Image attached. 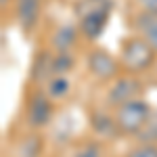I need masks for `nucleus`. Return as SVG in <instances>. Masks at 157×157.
<instances>
[{"mask_svg":"<svg viewBox=\"0 0 157 157\" xmlns=\"http://www.w3.org/2000/svg\"><path fill=\"white\" fill-rule=\"evenodd\" d=\"M136 92H138V82H136V80H132V78H124V80H117L115 84L111 86V90H109L107 103H109V105H115V107H120V105H124V103L132 101Z\"/></svg>","mask_w":157,"mask_h":157,"instance_id":"423d86ee","label":"nucleus"},{"mask_svg":"<svg viewBox=\"0 0 157 157\" xmlns=\"http://www.w3.org/2000/svg\"><path fill=\"white\" fill-rule=\"evenodd\" d=\"M90 124H92V130L97 134H101V136H105V138H113V136H117V132H121L120 126H117V120L107 115V113H103V111L92 113Z\"/></svg>","mask_w":157,"mask_h":157,"instance_id":"6e6552de","label":"nucleus"},{"mask_svg":"<svg viewBox=\"0 0 157 157\" xmlns=\"http://www.w3.org/2000/svg\"><path fill=\"white\" fill-rule=\"evenodd\" d=\"M136 27L143 34V38L157 52V15H153V13H140L138 19H136Z\"/></svg>","mask_w":157,"mask_h":157,"instance_id":"1a4fd4ad","label":"nucleus"},{"mask_svg":"<svg viewBox=\"0 0 157 157\" xmlns=\"http://www.w3.org/2000/svg\"><path fill=\"white\" fill-rule=\"evenodd\" d=\"M40 151H42V143L38 136H27L23 143H21V149H19V157H40Z\"/></svg>","mask_w":157,"mask_h":157,"instance_id":"f8f14e48","label":"nucleus"},{"mask_svg":"<svg viewBox=\"0 0 157 157\" xmlns=\"http://www.w3.org/2000/svg\"><path fill=\"white\" fill-rule=\"evenodd\" d=\"M75 42V27L73 25H63L52 36V46L57 52H67Z\"/></svg>","mask_w":157,"mask_h":157,"instance_id":"9d476101","label":"nucleus"},{"mask_svg":"<svg viewBox=\"0 0 157 157\" xmlns=\"http://www.w3.org/2000/svg\"><path fill=\"white\" fill-rule=\"evenodd\" d=\"M15 11H17L19 25L25 32H29L38 23V17H40V0H17Z\"/></svg>","mask_w":157,"mask_h":157,"instance_id":"0eeeda50","label":"nucleus"},{"mask_svg":"<svg viewBox=\"0 0 157 157\" xmlns=\"http://www.w3.org/2000/svg\"><path fill=\"white\" fill-rule=\"evenodd\" d=\"M52 115V105L44 94L36 92L32 101H29V107H27V121L34 126V128H42L50 121Z\"/></svg>","mask_w":157,"mask_h":157,"instance_id":"20e7f679","label":"nucleus"},{"mask_svg":"<svg viewBox=\"0 0 157 157\" xmlns=\"http://www.w3.org/2000/svg\"><path fill=\"white\" fill-rule=\"evenodd\" d=\"M151 115V109L147 105V101L143 98H132L128 103H124L117 107V113H115V120H117V126H120L121 132L126 134H138L140 128L147 124Z\"/></svg>","mask_w":157,"mask_h":157,"instance_id":"f257e3e1","label":"nucleus"},{"mask_svg":"<svg viewBox=\"0 0 157 157\" xmlns=\"http://www.w3.org/2000/svg\"><path fill=\"white\" fill-rule=\"evenodd\" d=\"M128 157H157V145H149V143H145L143 147L132 149V151L128 153Z\"/></svg>","mask_w":157,"mask_h":157,"instance_id":"2eb2a0df","label":"nucleus"},{"mask_svg":"<svg viewBox=\"0 0 157 157\" xmlns=\"http://www.w3.org/2000/svg\"><path fill=\"white\" fill-rule=\"evenodd\" d=\"M138 4L145 9V13H153V15H157V0H138Z\"/></svg>","mask_w":157,"mask_h":157,"instance_id":"f3484780","label":"nucleus"},{"mask_svg":"<svg viewBox=\"0 0 157 157\" xmlns=\"http://www.w3.org/2000/svg\"><path fill=\"white\" fill-rule=\"evenodd\" d=\"M155 59V50L145 38H130L124 42L121 48V63L130 71H143Z\"/></svg>","mask_w":157,"mask_h":157,"instance_id":"f03ea898","label":"nucleus"},{"mask_svg":"<svg viewBox=\"0 0 157 157\" xmlns=\"http://www.w3.org/2000/svg\"><path fill=\"white\" fill-rule=\"evenodd\" d=\"M88 67H90V71L94 73L97 78L101 80H111V78H115V73H117V63L115 59L107 55L105 50H94V52H90V57H88Z\"/></svg>","mask_w":157,"mask_h":157,"instance_id":"39448f33","label":"nucleus"},{"mask_svg":"<svg viewBox=\"0 0 157 157\" xmlns=\"http://www.w3.org/2000/svg\"><path fill=\"white\" fill-rule=\"evenodd\" d=\"M73 157H101V149L97 145H84Z\"/></svg>","mask_w":157,"mask_h":157,"instance_id":"dca6fc26","label":"nucleus"},{"mask_svg":"<svg viewBox=\"0 0 157 157\" xmlns=\"http://www.w3.org/2000/svg\"><path fill=\"white\" fill-rule=\"evenodd\" d=\"M6 2H9V0H0V4H2V6H6Z\"/></svg>","mask_w":157,"mask_h":157,"instance_id":"a211bd4d","label":"nucleus"},{"mask_svg":"<svg viewBox=\"0 0 157 157\" xmlns=\"http://www.w3.org/2000/svg\"><path fill=\"white\" fill-rule=\"evenodd\" d=\"M67 92H69V82L63 75H55L48 84V94L52 98H63Z\"/></svg>","mask_w":157,"mask_h":157,"instance_id":"4468645a","label":"nucleus"},{"mask_svg":"<svg viewBox=\"0 0 157 157\" xmlns=\"http://www.w3.org/2000/svg\"><path fill=\"white\" fill-rule=\"evenodd\" d=\"M109 13H111V2L109 0H94L92 9L82 15V25L80 27H82L86 38L94 40V38L101 36V32L107 25Z\"/></svg>","mask_w":157,"mask_h":157,"instance_id":"7ed1b4c3","label":"nucleus"},{"mask_svg":"<svg viewBox=\"0 0 157 157\" xmlns=\"http://www.w3.org/2000/svg\"><path fill=\"white\" fill-rule=\"evenodd\" d=\"M73 67V59L69 52H59L52 59V75H63Z\"/></svg>","mask_w":157,"mask_h":157,"instance_id":"ddd939ff","label":"nucleus"},{"mask_svg":"<svg viewBox=\"0 0 157 157\" xmlns=\"http://www.w3.org/2000/svg\"><path fill=\"white\" fill-rule=\"evenodd\" d=\"M143 143H149V145H155L157 140V113L155 115H149V120H147V124L140 128V132L136 134Z\"/></svg>","mask_w":157,"mask_h":157,"instance_id":"9b49d317","label":"nucleus"}]
</instances>
